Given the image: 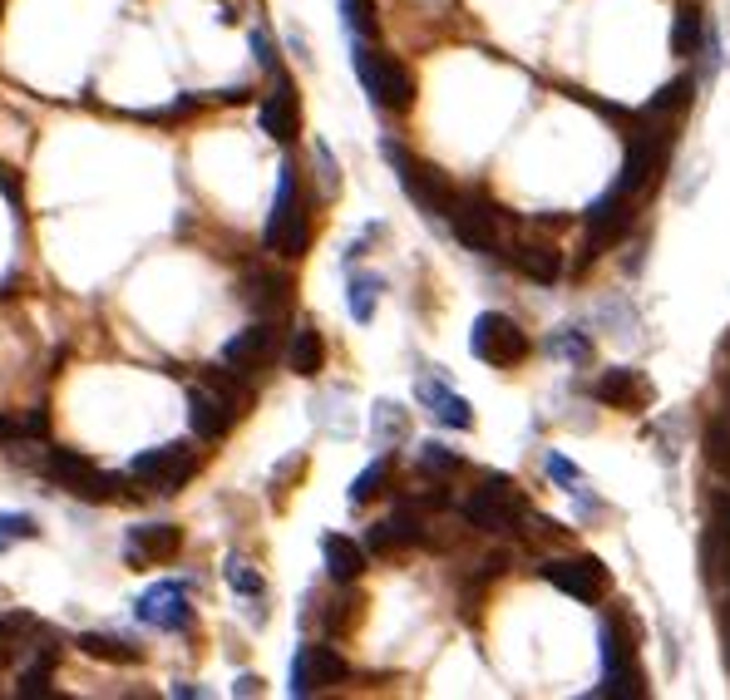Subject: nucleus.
Wrapping results in <instances>:
<instances>
[{"label": "nucleus", "instance_id": "1", "mask_svg": "<svg viewBox=\"0 0 730 700\" xmlns=\"http://www.w3.org/2000/svg\"><path fill=\"white\" fill-rule=\"evenodd\" d=\"M351 65H356L365 95H371L381 109L401 114V109L415 105V79H410V70H405L401 60H395V55H381V50H371L365 40H356V55H351Z\"/></svg>", "mask_w": 730, "mask_h": 700}, {"label": "nucleus", "instance_id": "2", "mask_svg": "<svg viewBox=\"0 0 730 700\" xmlns=\"http://www.w3.org/2000/svg\"><path fill=\"white\" fill-rule=\"evenodd\" d=\"M598 696H612V700H642L647 696V681L637 671V657H632V627L622 617L602 622V686Z\"/></svg>", "mask_w": 730, "mask_h": 700}, {"label": "nucleus", "instance_id": "3", "mask_svg": "<svg viewBox=\"0 0 730 700\" xmlns=\"http://www.w3.org/2000/svg\"><path fill=\"white\" fill-rule=\"evenodd\" d=\"M306 243H312V217H306L302 188H296V168L287 164L277 178V203H272L267 217V247L282 252V257H302Z\"/></svg>", "mask_w": 730, "mask_h": 700}, {"label": "nucleus", "instance_id": "4", "mask_svg": "<svg viewBox=\"0 0 730 700\" xmlns=\"http://www.w3.org/2000/svg\"><path fill=\"white\" fill-rule=\"evenodd\" d=\"M454 223V237L474 252H499L504 247V213L484 198V193H454L450 198V213Z\"/></svg>", "mask_w": 730, "mask_h": 700}, {"label": "nucleus", "instance_id": "5", "mask_svg": "<svg viewBox=\"0 0 730 700\" xmlns=\"http://www.w3.org/2000/svg\"><path fill=\"white\" fill-rule=\"evenodd\" d=\"M385 158H391L395 174H401V188H405L410 198H415L430 217H444V213H450L454 188L444 183L440 168H430V164H420V158H410L405 148H401V144H391V139H385Z\"/></svg>", "mask_w": 730, "mask_h": 700}, {"label": "nucleus", "instance_id": "6", "mask_svg": "<svg viewBox=\"0 0 730 700\" xmlns=\"http://www.w3.org/2000/svg\"><path fill=\"white\" fill-rule=\"evenodd\" d=\"M470 351L479 355L484 365H519L529 355V336L513 316H499V312H484L470 331Z\"/></svg>", "mask_w": 730, "mask_h": 700}, {"label": "nucleus", "instance_id": "7", "mask_svg": "<svg viewBox=\"0 0 730 700\" xmlns=\"http://www.w3.org/2000/svg\"><path fill=\"white\" fill-rule=\"evenodd\" d=\"M50 474L60 479L65 489L75 493V499H85V503H114V499H124V479L119 474H105V469H95L85 454H50Z\"/></svg>", "mask_w": 730, "mask_h": 700}, {"label": "nucleus", "instance_id": "8", "mask_svg": "<svg viewBox=\"0 0 730 700\" xmlns=\"http://www.w3.org/2000/svg\"><path fill=\"white\" fill-rule=\"evenodd\" d=\"M519 513H523V503H519V493H513L504 479L479 484L470 493V503H464V519H470L474 528H484V533H504V528H513Z\"/></svg>", "mask_w": 730, "mask_h": 700}, {"label": "nucleus", "instance_id": "9", "mask_svg": "<svg viewBox=\"0 0 730 700\" xmlns=\"http://www.w3.org/2000/svg\"><path fill=\"white\" fill-rule=\"evenodd\" d=\"M193 469H198V454L188 444H164V450H148L134 459V479H148L158 493H178Z\"/></svg>", "mask_w": 730, "mask_h": 700}, {"label": "nucleus", "instance_id": "10", "mask_svg": "<svg viewBox=\"0 0 730 700\" xmlns=\"http://www.w3.org/2000/svg\"><path fill=\"white\" fill-rule=\"evenodd\" d=\"M543 578L553 582L558 592L578 597V602H602L608 592V568L598 558H558V562H543Z\"/></svg>", "mask_w": 730, "mask_h": 700}, {"label": "nucleus", "instance_id": "11", "mask_svg": "<svg viewBox=\"0 0 730 700\" xmlns=\"http://www.w3.org/2000/svg\"><path fill=\"white\" fill-rule=\"evenodd\" d=\"M661 164H667V144H652V134H632V139H627V158H622L618 193H627V198L647 193V188L657 183Z\"/></svg>", "mask_w": 730, "mask_h": 700}, {"label": "nucleus", "instance_id": "12", "mask_svg": "<svg viewBox=\"0 0 730 700\" xmlns=\"http://www.w3.org/2000/svg\"><path fill=\"white\" fill-rule=\"evenodd\" d=\"M592 395L602 400V405H612V410H627V415H642L647 405H652V381H647L642 371H632V365H612V371H602V381Z\"/></svg>", "mask_w": 730, "mask_h": 700}, {"label": "nucleus", "instance_id": "13", "mask_svg": "<svg viewBox=\"0 0 730 700\" xmlns=\"http://www.w3.org/2000/svg\"><path fill=\"white\" fill-rule=\"evenodd\" d=\"M627 227H632V198L618 188L602 193V198L588 208V257H598L608 243H618Z\"/></svg>", "mask_w": 730, "mask_h": 700}, {"label": "nucleus", "instance_id": "14", "mask_svg": "<svg viewBox=\"0 0 730 700\" xmlns=\"http://www.w3.org/2000/svg\"><path fill=\"white\" fill-rule=\"evenodd\" d=\"M188 588L182 582H158L139 597V622L158 627V631H182L188 627Z\"/></svg>", "mask_w": 730, "mask_h": 700}, {"label": "nucleus", "instance_id": "15", "mask_svg": "<svg viewBox=\"0 0 730 700\" xmlns=\"http://www.w3.org/2000/svg\"><path fill=\"white\" fill-rule=\"evenodd\" d=\"M262 129H267L277 144H292L296 134H302V99H296L287 75H277V85H272L267 99H262Z\"/></svg>", "mask_w": 730, "mask_h": 700}, {"label": "nucleus", "instance_id": "16", "mask_svg": "<svg viewBox=\"0 0 730 700\" xmlns=\"http://www.w3.org/2000/svg\"><path fill=\"white\" fill-rule=\"evenodd\" d=\"M346 681V661L336 657L331 647H302V657L292 666V696H312L322 686Z\"/></svg>", "mask_w": 730, "mask_h": 700}, {"label": "nucleus", "instance_id": "17", "mask_svg": "<svg viewBox=\"0 0 730 700\" xmlns=\"http://www.w3.org/2000/svg\"><path fill=\"white\" fill-rule=\"evenodd\" d=\"M272 351H277V331H272L267 321H257V326L237 331V336L223 346V365H233L237 375H253L272 361Z\"/></svg>", "mask_w": 730, "mask_h": 700}, {"label": "nucleus", "instance_id": "18", "mask_svg": "<svg viewBox=\"0 0 730 700\" xmlns=\"http://www.w3.org/2000/svg\"><path fill=\"white\" fill-rule=\"evenodd\" d=\"M178 548H182V533L174 523H139V528H129V562H134V568L174 562Z\"/></svg>", "mask_w": 730, "mask_h": 700}, {"label": "nucleus", "instance_id": "19", "mask_svg": "<svg viewBox=\"0 0 730 700\" xmlns=\"http://www.w3.org/2000/svg\"><path fill=\"white\" fill-rule=\"evenodd\" d=\"M233 415H237L233 400L213 395V390H203V385L188 390V424H193V434H198V440H223L227 424H233Z\"/></svg>", "mask_w": 730, "mask_h": 700}, {"label": "nucleus", "instance_id": "20", "mask_svg": "<svg viewBox=\"0 0 730 700\" xmlns=\"http://www.w3.org/2000/svg\"><path fill=\"white\" fill-rule=\"evenodd\" d=\"M509 262L529 282H543V286L563 277V257H558V247H548V243H509Z\"/></svg>", "mask_w": 730, "mask_h": 700}, {"label": "nucleus", "instance_id": "21", "mask_svg": "<svg viewBox=\"0 0 730 700\" xmlns=\"http://www.w3.org/2000/svg\"><path fill=\"white\" fill-rule=\"evenodd\" d=\"M420 400H425V405L435 410V420L450 424V430H470V424H474L470 400L454 395V390H444L440 381H420Z\"/></svg>", "mask_w": 730, "mask_h": 700}, {"label": "nucleus", "instance_id": "22", "mask_svg": "<svg viewBox=\"0 0 730 700\" xmlns=\"http://www.w3.org/2000/svg\"><path fill=\"white\" fill-rule=\"evenodd\" d=\"M322 553H326V572L336 582H356L365 572V548H356V538L331 533V538H322Z\"/></svg>", "mask_w": 730, "mask_h": 700}, {"label": "nucleus", "instance_id": "23", "mask_svg": "<svg viewBox=\"0 0 730 700\" xmlns=\"http://www.w3.org/2000/svg\"><path fill=\"white\" fill-rule=\"evenodd\" d=\"M701 40H706V16L696 0H681L677 10V26H671V50L681 55V60H691V55H701Z\"/></svg>", "mask_w": 730, "mask_h": 700}, {"label": "nucleus", "instance_id": "24", "mask_svg": "<svg viewBox=\"0 0 730 700\" xmlns=\"http://www.w3.org/2000/svg\"><path fill=\"white\" fill-rule=\"evenodd\" d=\"M365 543H371L375 553H395V548H410V543H420V519H415V513H395V519L375 523Z\"/></svg>", "mask_w": 730, "mask_h": 700}, {"label": "nucleus", "instance_id": "25", "mask_svg": "<svg viewBox=\"0 0 730 700\" xmlns=\"http://www.w3.org/2000/svg\"><path fill=\"white\" fill-rule=\"evenodd\" d=\"M322 361H326V341H322V331L316 326H302L292 336V351H287V365L296 375H316L322 371Z\"/></svg>", "mask_w": 730, "mask_h": 700}, {"label": "nucleus", "instance_id": "26", "mask_svg": "<svg viewBox=\"0 0 730 700\" xmlns=\"http://www.w3.org/2000/svg\"><path fill=\"white\" fill-rule=\"evenodd\" d=\"M79 651L95 661H139L144 657V651L124 637H79Z\"/></svg>", "mask_w": 730, "mask_h": 700}, {"label": "nucleus", "instance_id": "27", "mask_svg": "<svg viewBox=\"0 0 730 700\" xmlns=\"http://www.w3.org/2000/svg\"><path fill=\"white\" fill-rule=\"evenodd\" d=\"M706 464L716 474H730V415H716L706 424Z\"/></svg>", "mask_w": 730, "mask_h": 700}, {"label": "nucleus", "instance_id": "28", "mask_svg": "<svg viewBox=\"0 0 730 700\" xmlns=\"http://www.w3.org/2000/svg\"><path fill=\"white\" fill-rule=\"evenodd\" d=\"M691 95H696L691 79H671L661 95H652V105H647V119H671V114H681V109L691 105Z\"/></svg>", "mask_w": 730, "mask_h": 700}, {"label": "nucleus", "instance_id": "29", "mask_svg": "<svg viewBox=\"0 0 730 700\" xmlns=\"http://www.w3.org/2000/svg\"><path fill=\"white\" fill-rule=\"evenodd\" d=\"M381 277H351V316L356 321H371L375 316V302H381Z\"/></svg>", "mask_w": 730, "mask_h": 700}, {"label": "nucleus", "instance_id": "30", "mask_svg": "<svg viewBox=\"0 0 730 700\" xmlns=\"http://www.w3.org/2000/svg\"><path fill=\"white\" fill-rule=\"evenodd\" d=\"M405 410L401 405H391V400H385V405H375V444H395V440H405Z\"/></svg>", "mask_w": 730, "mask_h": 700}, {"label": "nucleus", "instance_id": "31", "mask_svg": "<svg viewBox=\"0 0 730 700\" xmlns=\"http://www.w3.org/2000/svg\"><path fill=\"white\" fill-rule=\"evenodd\" d=\"M26 538H36V519L30 513H0V553H10Z\"/></svg>", "mask_w": 730, "mask_h": 700}, {"label": "nucleus", "instance_id": "32", "mask_svg": "<svg viewBox=\"0 0 730 700\" xmlns=\"http://www.w3.org/2000/svg\"><path fill=\"white\" fill-rule=\"evenodd\" d=\"M341 16H346V30L356 40L375 36V6H371V0H341Z\"/></svg>", "mask_w": 730, "mask_h": 700}, {"label": "nucleus", "instance_id": "33", "mask_svg": "<svg viewBox=\"0 0 730 700\" xmlns=\"http://www.w3.org/2000/svg\"><path fill=\"white\" fill-rule=\"evenodd\" d=\"M385 474H391V464H385V459H375L371 469H365V474L356 479V484H351V503H371L375 493H381V484H385Z\"/></svg>", "mask_w": 730, "mask_h": 700}, {"label": "nucleus", "instance_id": "34", "mask_svg": "<svg viewBox=\"0 0 730 700\" xmlns=\"http://www.w3.org/2000/svg\"><path fill=\"white\" fill-rule=\"evenodd\" d=\"M227 588L233 592H243V597H262V578L247 562H237V558H227Z\"/></svg>", "mask_w": 730, "mask_h": 700}, {"label": "nucleus", "instance_id": "35", "mask_svg": "<svg viewBox=\"0 0 730 700\" xmlns=\"http://www.w3.org/2000/svg\"><path fill=\"white\" fill-rule=\"evenodd\" d=\"M30 631H36V622H30L26 612H6V617H0V657H6L20 637H30Z\"/></svg>", "mask_w": 730, "mask_h": 700}, {"label": "nucleus", "instance_id": "36", "mask_svg": "<svg viewBox=\"0 0 730 700\" xmlns=\"http://www.w3.org/2000/svg\"><path fill=\"white\" fill-rule=\"evenodd\" d=\"M420 469H425V474H454L460 454H450L444 444H425V450H420Z\"/></svg>", "mask_w": 730, "mask_h": 700}, {"label": "nucleus", "instance_id": "37", "mask_svg": "<svg viewBox=\"0 0 730 700\" xmlns=\"http://www.w3.org/2000/svg\"><path fill=\"white\" fill-rule=\"evenodd\" d=\"M253 286H257V296H253L257 306H282L287 302V282L282 277H253Z\"/></svg>", "mask_w": 730, "mask_h": 700}, {"label": "nucleus", "instance_id": "38", "mask_svg": "<svg viewBox=\"0 0 730 700\" xmlns=\"http://www.w3.org/2000/svg\"><path fill=\"white\" fill-rule=\"evenodd\" d=\"M548 346H553L558 355H568V361H588V355H592V346L578 336V331H563V336H553Z\"/></svg>", "mask_w": 730, "mask_h": 700}, {"label": "nucleus", "instance_id": "39", "mask_svg": "<svg viewBox=\"0 0 730 700\" xmlns=\"http://www.w3.org/2000/svg\"><path fill=\"white\" fill-rule=\"evenodd\" d=\"M548 474H553L558 484H568V489H578V479H583L578 474V464H568L563 454H548Z\"/></svg>", "mask_w": 730, "mask_h": 700}, {"label": "nucleus", "instance_id": "40", "mask_svg": "<svg viewBox=\"0 0 730 700\" xmlns=\"http://www.w3.org/2000/svg\"><path fill=\"white\" fill-rule=\"evenodd\" d=\"M316 158H322V178H326V193H336V188H341V178H336V164H331V148H326V144H316Z\"/></svg>", "mask_w": 730, "mask_h": 700}, {"label": "nucleus", "instance_id": "41", "mask_svg": "<svg viewBox=\"0 0 730 700\" xmlns=\"http://www.w3.org/2000/svg\"><path fill=\"white\" fill-rule=\"evenodd\" d=\"M253 50H257V60H262V70H277V55H272V40H267V36H262V30H257V36H253Z\"/></svg>", "mask_w": 730, "mask_h": 700}, {"label": "nucleus", "instance_id": "42", "mask_svg": "<svg viewBox=\"0 0 730 700\" xmlns=\"http://www.w3.org/2000/svg\"><path fill=\"white\" fill-rule=\"evenodd\" d=\"M721 641H726V666H730V592L721 602Z\"/></svg>", "mask_w": 730, "mask_h": 700}, {"label": "nucleus", "instance_id": "43", "mask_svg": "<svg viewBox=\"0 0 730 700\" xmlns=\"http://www.w3.org/2000/svg\"><path fill=\"white\" fill-rule=\"evenodd\" d=\"M45 430H50V415H45V410H36V415L26 420V434H45Z\"/></svg>", "mask_w": 730, "mask_h": 700}, {"label": "nucleus", "instance_id": "44", "mask_svg": "<svg viewBox=\"0 0 730 700\" xmlns=\"http://www.w3.org/2000/svg\"><path fill=\"white\" fill-rule=\"evenodd\" d=\"M237 691H243V696H257L262 681H257V676H243V681H237Z\"/></svg>", "mask_w": 730, "mask_h": 700}, {"label": "nucleus", "instance_id": "45", "mask_svg": "<svg viewBox=\"0 0 730 700\" xmlns=\"http://www.w3.org/2000/svg\"><path fill=\"white\" fill-rule=\"evenodd\" d=\"M0 434H10V424H6V415H0Z\"/></svg>", "mask_w": 730, "mask_h": 700}, {"label": "nucleus", "instance_id": "46", "mask_svg": "<svg viewBox=\"0 0 730 700\" xmlns=\"http://www.w3.org/2000/svg\"><path fill=\"white\" fill-rule=\"evenodd\" d=\"M0 661H6V657H0Z\"/></svg>", "mask_w": 730, "mask_h": 700}]
</instances>
